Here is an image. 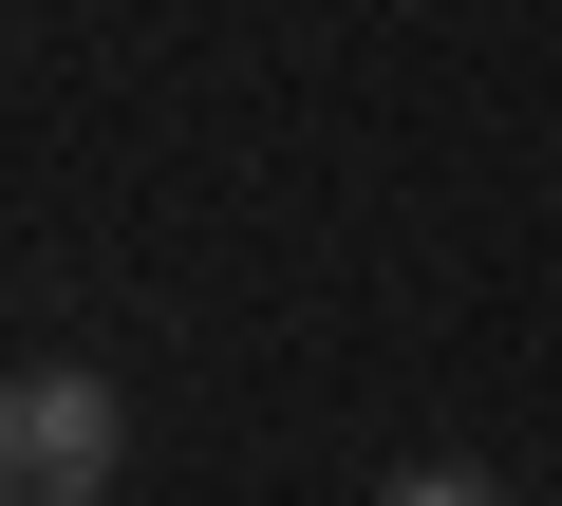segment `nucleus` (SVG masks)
I'll return each mask as SVG.
<instances>
[{
	"mask_svg": "<svg viewBox=\"0 0 562 506\" xmlns=\"http://www.w3.org/2000/svg\"><path fill=\"white\" fill-rule=\"evenodd\" d=\"M113 469H132L113 375H76V357L0 375V506H113Z\"/></svg>",
	"mask_w": 562,
	"mask_h": 506,
	"instance_id": "obj_1",
	"label": "nucleus"
},
{
	"mask_svg": "<svg viewBox=\"0 0 562 506\" xmlns=\"http://www.w3.org/2000/svg\"><path fill=\"white\" fill-rule=\"evenodd\" d=\"M375 506H506L487 469H413V487H375Z\"/></svg>",
	"mask_w": 562,
	"mask_h": 506,
	"instance_id": "obj_2",
	"label": "nucleus"
}]
</instances>
